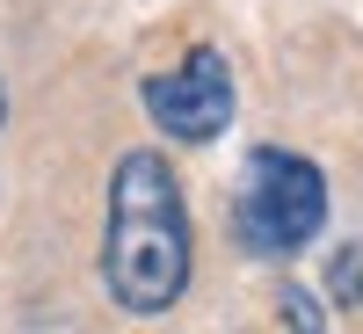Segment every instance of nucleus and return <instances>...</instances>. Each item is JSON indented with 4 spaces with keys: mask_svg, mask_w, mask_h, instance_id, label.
<instances>
[{
    "mask_svg": "<svg viewBox=\"0 0 363 334\" xmlns=\"http://www.w3.org/2000/svg\"><path fill=\"white\" fill-rule=\"evenodd\" d=\"M102 284L131 320H160L189 291V204L160 153H124L109 174Z\"/></svg>",
    "mask_w": 363,
    "mask_h": 334,
    "instance_id": "1",
    "label": "nucleus"
},
{
    "mask_svg": "<svg viewBox=\"0 0 363 334\" xmlns=\"http://www.w3.org/2000/svg\"><path fill=\"white\" fill-rule=\"evenodd\" d=\"M356 291H363V247H342V262H335V298L349 306Z\"/></svg>",
    "mask_w": 363,
    "mask_h": 334,
    "instance_id": "4",
    "label": "nucleus"
},
{
    "mask_svg": "<svg viewBox=\"0 0 363 334\" xmlns=\"http://www.w3.org/2000/svg\"><path fill=\"white\" fill-rule=\"evenodd\" d=\"M145 116L167 131V138H189V145H211L225 124H233V66L218 44H196L174 73H153L138 87Z\"/></svg>",
    "mask_w": 363,
    "mask_h": 334,
    "instance_id": "3",
    "label": "nucleus"
},
{
    "mask_svg": "<svg viewBox=\"0 0 363 334\" xmlns=\"http://www.w3.org/2000/svg\"><path fill=\"white\" fill-rule=\"evenodd\" d=\"M284 320H291V327H306V334H313V327H327V320L313 313V298H306V291H284Z\"/></svg>",
    "mask_w": 363,
    "mask_h": 334,
    "instance_id": "5",
    "label": "nucleus"
},
{
    "mask_svg": "<svg viewBox=\"0 0 363 334\" xmlns=\"http://www.w3.org/2000/svg\"><path fill=\"white\" fill-rule=\"evenodd\" d=\"M327 218V182L284 145H255L233 182V233L247 255H298Z\"/></svg>",
    "mask_w": 363,
    "mask_h": 334,
    "instance_id": "2",
    "label": "nucleus"
},
{
    "mask_svg": "<svg viewBox=\"0 0 363 334\" xmlns=\"http://www.w3.org/2000/svg\"><path fill=\"white\" fill-rule=\"evenodd\" d=\"M0 124H8V87H0Z\"/></svg>",
    "mask_w": 363,
    "mask_h": 334,
    "instance_id": "6",
    "label": "nucleus"
}]
</instances>
